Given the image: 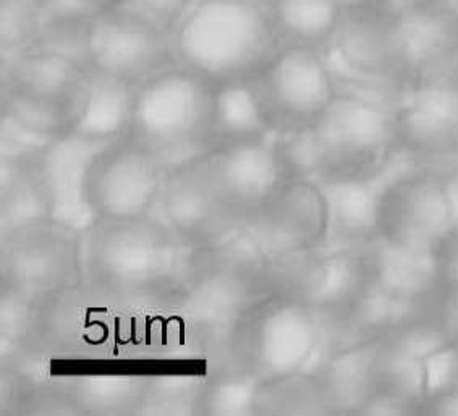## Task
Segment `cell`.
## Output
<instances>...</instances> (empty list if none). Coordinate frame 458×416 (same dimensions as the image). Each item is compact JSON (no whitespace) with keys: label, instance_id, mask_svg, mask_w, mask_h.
Wrapping results in <instances>:
<instances>
[{"label":"cell","instance_id":"1","mask_svg":"<svg viewBox=\"0 0 458 416\" xmlns=\"http://www.w3.org/2000/svg\"><path fill=\"white\" fill-rule=\"evenodd\" d=\"M287 179H373L399 159L397 109L339 91L311 127L277 133Z\"/></svg>","mask_w":458,"mask_h":416},{"label":"cell","instance_id":"2","mask_svg":"<svg viewBox=\"0 0 458 416\" xmlns=\"http://www.w3.org/2000/svg\"><path fill=\"white\" fill-rule=\"evenodd\" d=\"M185 251L159 213L93 221L81 232V279L122 303L145 301L177 284Z\"/></svg>","mask_w":458,"mask_h":416},{"label":"cell","instance_id":"3","mask_svg":"<svg viewBox=\"0 0 458 416\" xmlns=\"http://www.w3.org/2000/svg\"><path fill=\"white\" fill-rule=\"evenodd\" d=\"M280 47L269 10L246 0H195L172 31L175 64L211 86L255 77Z\"/></svg>","mask_w":458,"mask_h":416},{"label":"cell","instance_id":"4","mask_svg":"<svg viewBox=\"0 0 458 416\" xmlns=\"http://www.w3.org/2000/svg\"><path fill=\"white\" fill-rule=\"evenodd\" d=\"M323 319L313 306L280 292H264L238 313L225 334V363L258 383L313 371L324 355Z\"/></svg>","mask_w":458,"mask_h":416},{"label":"cell","instance_id":"5","mask_svg":"<svg viewBox=\"0 0 458 416\" xmlns=\"http://www.w3.org/2000/svg\"><path fill=\"white\" fill-rule=\"evenodd\" d=\"M214 86L177 64L136 86L127 135L162 167L179 169L214 146Z\"/></svg>","mask_w":458,"mask_h":416},{"label":"cell","instance_id":"6","mask_svg":"<svg viewBox=\"0 0 458 416\" xmlns=\"http://www.w3.org/2000/svg\"><path fill=\"white\" fill-rule=\"evenodd\" d=\"M269 256L248 229L208 247H187L175 287L224 335L238 313L266 292Z\"/></svg>","mask_w":458,"mask_h":416},{"label":"cell","instance_id":"7","mask_svg":"<svg viewBox=\"0 0 458 416\" xmlns=\"http://www.w3.org/2000/svg\"><path fill=\"white\" fill-rule=\"evenodd\" d=\"M167 172L133 138L96 148L81 175V196L93 221H133L157 213Z\"/></svg>","mask_w":458,"mask_h":416},{"label":"cell","instance_id":"8","mask_svg":"<svg viewBox=\"0 0 458 416\" xmlns=\"http://www.w3.org/2000/svg\"><path fill=\"white\" fill-rule=\"evenodd\" d=\"M276 133L311 127L339 93L327 55L282 46L251 78Z\"/></svg>","mask_w":458,"mask_h":416},{"label":"cell","instance_id":"9","mask_svg":"<svg viewBox=\"0 0 458 416\" xmlns=\"http://www.w3.org/2000/svg\"><path fill=\"white\" fill-rule=\"evenodd\" d=\"M81 279V232L54 217L2 232V284L39 298Z\"/></svg>","mask_w":458,"mask_h":416},{"label":"cell","instance_id":"10","mask_svg":"<svg viewBox=\"0 0 458 416\" xmlns=\"http://www.w3.org/2000/svg\"><path fill=\"white\" fill-rule=\"evenodd\" d=\"M458 217L452 185L403 161L382 188L377 237L395 245L434 251Z\"/></svg>","mask_w":458,"mask_h":416},{"label":"cell","instance_id":"11","mask_svg":"<svg viewBox=\"0 0 458 416\" xmlns=\"http://www.w3.org/2000/svg\"><path fill=\"white\" fill-rule=\"evenodd\" d=\"M157 213L190 248L219 243L248 227L206 169L203 154L170 170Z\"/></svg>","mask_w":458,"mask_h":416},{"label":"cell","instance_id":"12","mask_svg":"<svg viewBox=\"0 0 458 416\" xmlns=\"http://www.w3.org/2000/svg\"><path fill=\"white\" fill-rule=\"evenodd\" d=\"M88 64L138 86L175 64L172 34L109 7L91 21Z\"/></svg>","mask_w":458,"mask_h":416},{"label":"cell","instance_id":"13","mask_svg":"<svg viewBox=\"0 0 458 416\" xmlns=\"http://www.w3.org/2000/svg\"><path fill=\"white\" fill-rule=\"evenodd\" d=\"M246 229L267 256L326 247L329 206L321 183L285 180Z\"/></svg>","mask_w":458,"mask_h":416},{"label":"cell","instance_id":"14","mask_svg":"<svg viewBox=\"0 0 458 416\" xmlns=\"http://www.w3.org/2000/svg\"><path fill=\"white\" fill-rule=\"evenodd\" d=\"M203 161L246 225L287 180L277 133L255 141L213 146L203 154Z\"/></svg>","mask_w":458,"mask_h":416},{"label":"cell","instance_id":"15","mask_svg":"<svg viewBox=\"0 0 458 416\" xmlns=\"http://www.w3.org/2000/svg\"><path fill=\"white\" fill-rule=\"evenodd\" d=\"M397 148L410 169L452 185L458 180V109L408 93L397 109Z\"/></svg>","mask_w":458,"mask_h":416},{"label":"cell","instance_id":"16","mask_svg":"<svg viewBox=\"0 0 458 416\" xmlns=\"http://www.w3.org/2000/svg\"><path fill=\"white\" fill-rule=\"evenodd\" d=\"M52 379L75 403L80 415H140L149 363L115 358L60 366Z\"/></svg>","mask_w":458,"mask_h":416},{"label":"cell","instance_id":"17","mask_svg":"<svg viewBox=\"0 0 458 416\" xmlns=\"http://www.w3.org/2000/svg\"><path fill=\"white\" fill-rule=\"evenodd\" d=\"M88 65L43 47L4 54V91L41 102L72 117Z\"/></svg>","mask_w":458,"mask_h":416},{"label":"cell","instance_id":"18","mask_svg":"<svg viewBox=\"0 0 458 416\" xmlns=\"http://www.w3.org/2000/svg\"><path fill=\"white\" fill-rule=\"evenodd\" d=\"M135 89L125 80L88 68L72 111L68 136L99 148L127 135Z\"/></svg>","mask_w":458,"mask_h":416},{"label":"cell","instance_id":"19","mask_svg":"<svg viewBox=\"0 0 458 416\" xmlns=\"http://www.w3.org/2000/svg\"><path fill=\"white\" fill-rule=\"evenodd\" d=\"M360 250L374 287L423 315L428 300L439 289L433 251L402 247L379 237Z\"/></svg>","mask_w":458,"mask_h":416},{"label":"cell","instance_id":"20","mask_svg":"<svg viewBox=\"0 0 458 416\" xmlns=\"http://www.w3.org/2000/svg\"><path fill=\"white\" fill-rule=\"evenodd\" d=\"M402 162L399 154L391 169L373 179L321 183L329 206V237L324 248L358 250L377 237V204L382 188Z\"/></svg>","mask_w":458,"mask_h":416},{"label":"cell","instance_id":"21","mask_svg":"<svg viewBox=\"0 0 458 416\" xmlns=\"http://www.w3.org/2000/svg\"><path fill=\"white\" fill-rule=\"evenodd\" d=\"M426 395L425 360L391 337L379 342L373 397L361 415H413Z\"/></svg>","mask_w":458,"mask_h":416},{"label":"cell","instance_id":"22","mask_svg":"<svg viewBox=\"0 0 458 416\" xmlns=\"http://www.w3.org/2000/svg\"><path fill=\"white\" fill-rule=\"evenodd\" d=\"M379 340L327 352L313 371L331 415H361L373 397Z\"/></svg>","mask_w":458,"mask_h":416},{"label":"cell","instance_id":"23","mask_svg":"<svg viewBox=\"0 0 458 416\" xmlns=\"http://www.w3.org/2000/svg\"><path fill=\"white\" fill-rule=\"evenodd\" d=\"M272 135L276 132L251 78L214 86V146L255 141Z\"/></svg>","mask_w":458,"mask_h":416},{"label":"cell","instance_id":"24","mask_svg":"<svg viewBox=\"0 0 458 416\" xmlns=\"http://www.w3.org/2000/svg\"><path fill=\"white\" fill-rule=\"evenodd\" d=\"M340 0H284L269 10L282 46L308 47L326 54L339 30Z\"/></svg>","mask_w":458,"mask_h":416},{"label":"cell","instance_id":"25","mask_svg":"<svg viewBox=\"0 0 458 416\" xmlns=\"http://www.w3.org/2000/svg\"><path fill=\"white\" fill-rule=\"evenodd\" d=\"M253 415H331L314 371L280 376L258 384Z\"/></svg>","mask_w":458,"mask_h":416},{"label":"cell","instance_id":"26","mask_svg":"<svg viewBox=\"0 0 458 416\" xmlns=\"http://www.w3.org/2000/svg\"><path fill=\"white\" fill-rule=\"evenodd\" d=\"M399 4L413 43L411 68L426 54L458 44V0H399Z\"/></svg>","mask_w":458,"mask_h":416},{"label":"cell","instance_id":"27","mask_svg":"<svg viewBox=\"0 0 458 416\" xmlns=\"http://www.w3.org/2000/svg\"><path fill=\"white\" fill-rule=\"evenodd\" d=\"M258 381L253 376L224 363L208 376L196 415H253Z\"/></svg>","mask_w":458,"mask_h":416},{"label":"cell","instance_id":"28","mask_svg":"<svg viewBox=\"0 0 458 416\" xmlns=\"http://www.w3.org/2000/svg\"><path fill=\"white\" fill-rule=\"evenodd\" d=\"M408 93L458 109V44L416 60L408 78Z\"/></svg>","mask_w":458,"mask_h":416},{"label":"cell","instance_id":"29","mask_svg":"<svg viewBox=\"0 0 458 416\" xmlns=\"http://www.w3.org/2000/svg\"><path fill=\"white\" fill-rule=\"evenodd\" d=\"M49 18V0H0L2 54L33 47Z\"/></svg>","mask_w":458,"mask_h":416},{"label":"cell","instance_id":"30","mask_svg":"<svg viewBox=\"0 0 458 416\" xmlns=\"http://www.w3.org/2000/svg\"><path fill=\"white\" fill-rule=\"evenodd\" d=\"M193 0H115L111 7L172 34Z\"/></svg>","mask_w":458,"mask_h":416},{"label":"cell","instance_id":"31","mask_svg":"<svg viewBox=\"0 0 458 416\" xmlns=\"http://www.w3.org/2000/svg\"><path fill=\"white\" fill-rule=\"evenodd\" d=\"M426 395L458 389V342H445L425 358Z\"/></svg>","mask_w":458,"mask_h":416},{"label":"cell","instance_id":"32","mask_svg":"<svg viewBox=\"0 0 458 416\" xmlns=\"http://www.w3.org/2000/svg\"><path fill=\"white\" fill-rule=\"evenodd\" d=\"M433 253L439 287L458 290V217L439 240Z\"/></svg>","mask_w":458,"mask_h":416},{"label":"cell","instance_id":"33","mask_svg":"<svg viewBox=\"0 0 458 416\" xmlns=\"http://www.w3.org/2000/svg\"><path fill=\"white\" fill-rule=\"evenodd\" d=\"M413 415L458 416V389L425 395L418 402Z\"/></svg>","mask_w":458,"mask_h":416},{"label":"cell","instance_id":"34","mask_svg":"<svg viewBox=\"0 0 458 416\" xmlns=\"http://www.w3.org/2000/svg\"><path fill=\"white\" fill-rule=\"evenodd\" d=\"M246 2H250V4H253L256 7H261L264 10H271L276 5H279L280 2H284V0H246Z\"/></svg>","mask_w":458,"mask_h":416},{"label":"cell","instance_id":"35","mask_svg":"<svg viewBox=\"0 0 458 416\" xmlns=\"http://www.w3.org/2000/svg\"><path fill=\"white\" fill-rule=\"evenodd\" d=\"M104 2H106V4H107V9H109V7H111L112 4H114V2H115V0H104Z\"/></svg>","mask_w":458,"mask_h":416},{"label":"cell","instance_id":"36","mask_svg":"<svg viewBox=\"0 0 458 416\" xmlns=\"http://www.w3.org/2000/svg\"><path fill=\"white\" fill-rule=\"evenodd\" d=\"M193 2H195V0H193Z\"/></svg>","mask_w":458,"mask_h":416}]
</instances>
